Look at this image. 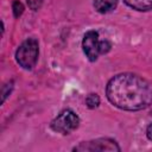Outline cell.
I'll return each mask as SVG.
<instances>
[{"label":"cell","instance_id":"1","mask_svg":"<svg viewBox=\"0 0 152 152\" xmlns=\"http://www.w3.org/2000/svg\"><path fill=\"white\" fill-rule=\"evenodd\" d=\"M106 94L112 104L124 110H140L152 104V84L131 72L114 76L107 84Z\"/></svg>","mask_w":152,"mask_h":152},{"label":"cell","instance_id":"2","mask_svg":"<svg viewBox=\"0 0 152 152\" xmlns=\"http://www.w3.org/2000/svg\"><path fill=\"white\" fill-rule=\"evenodd\" d=\"M82 48H83V52L87 56V58L90 62H95L100 55H104L110 50L112 44L107 39L100 40L99 32L90 30L86 32V34L83 36Z\"/></svg>","mask_w":152,"mask_h":152},{"label":"cell","instance_id":"3","mask_svg":"<svg viewBox=\"0 0 152 152\" xmlns=\"http://www.w3.org/2000/svg\"><path fill=\"white\" fill-rule=\"evenodd\" d=\"M39 55V45L38 42L33 38H28L25 42L20 44L15 52V59L20 66L24 69H32L37 61Z\"/></svg>","mask_w":152,"mask_h":152},{"label":"cell","instance_id":"4","mask_svg":"<svg viewBox=\"0 0 152 152\" xmlns=\"http://www.w3.org/2000/svg\"><path fill=\"white\" fill-rule=\"evenodd\" d=\"M80 125V118L70 109L61 112L51 122V128L61 134H69L75 131Z\"/></svg>","mask_w":152,"mask_h":152},{"label":"cell","instance_id":"5","mask_svg":"<svg viewBox=\"0 0 152 152\" xmlns=\"http://www.w3.org/2000/svg\"><path fill=\"white\" fill-rule=\"evenodd\" d=\"M74 151H82V152H94V151H120L119 145L116 141L108 139V138H100L90 141H84L74 147Z\"/></svg>","mask_w":152,"mask_h":152},{"label":"cell","instance_id":"6","mask_svg":"<svg viewBox=\"0 0 152 152\" xmlns=\"http://www.w3.org/2000/svg\"><path fill=\"white\" fill-rule=\"evenodd\" d=\"M118 5V0H94V7L100 13H108Z\"/></svg>","mask_w":152,"mask_h":152},{"label":"cell","instance_id":"7","mask_svg":"<svg viewBox=\"0 0 152 152\" xmlns=\"http://www.w3.org/2000/svg\"><path fill=\"white\" fill-rule=\"evenodd\" d=\"M126 5L137 11H150L152 10V0H124Z\"/></svg>","mask_w":152,"mask_h":152},{"label":"cell","instance_id":"8","mask_svg":"<svg viewBox=\"0 0 152 152\" xmlns=\"http://www.w3.org/2000/svg\"><path fill=\"white\" fill-rule=\"evenodd\" d=\"M86 103L89 108H96L100 103V97L97 96V94H89L86 99Z\"/></svg>","mask_w":152,"mask_h":152},{"label":"cell","instance_id":"9","mask_svg":"<svg viewBox=\"0 0 152 152\" xmlns=\"http://www.w3.org/2000/svg\"><path fill=\"white\" fill-rule=\"evenodd\" d=\"M23 12H24V6H23V4H21L20 1H18V0H15V1L13 2V13H14V17H15V18L20 17V15L23 14Z\"/></svg>","mask_w":152,"mask_h":152},{"label":"cell","instance_id":"10","mask_svg":"<svg viewBox=\"0 0 152 152\" xmlns=\"http://www.w3.org/2000/svg\"><path fill=\"white\" fill-rule=\"evenodd\" d=\"M27 1V5L28 7L32 10V11H37L40 8L42 4H43V0H26Z\"/></svg>","mask_w":152,"mask_h":152},{"label":"cell","instance_id":"11","mask_svg":"<svg viewBox=\"0 0 152 152\" xmlns=\"http://www.w3.org/2000/svg\"><path fill=\"white\" fill-rule=\"evenodd\" d=\"M12 82L11 83H8V84H5L4 86V88H2V102L6 100V97L10 95V93H11V90H12Z\"/></svg>","mask_w":152,"mask_h":152},{"label":"cell","instance_id":"12","mask_svg":"<svg viewBox=\"0 0 152 152\" xmlns=\"http://www.w3.org/2000/svg\"><path fill=\"white\" fill-rule=\"evenodd\" d=\"M146 135H147V138H148L150 140H152V124L147 127V129H146Z\"/></svg>","mask_w":152,"mask_h":152}]
</instances>
